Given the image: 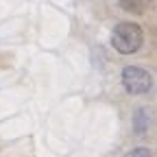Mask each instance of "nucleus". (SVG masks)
Returning a JSON list of instances; mask_svg holds the SVG:
<instances>
[{"label": "nucleus", "mask_w": 157, "mask_h": 157, "mask_svg": "<svg viewBox=\"0 0 157 157\" xmlns=\"http://www.w3.org/2000/svg\"><path fill=\"white\" fill-rule=\"evenodd\" d=\"M142 44H144V31L140 29V24L120 22V24L113 26L111 46L120 52V55H133V52L140 50Z\"/></svg>", "instance_id": "1"}, {"label": "nucleus", "mask_w": 157, "mask_h": 157, "mask_svg": "<svg viewBox=\"0 0 157 157\" xmlns=\"http://www.w3.org/2000/svg\"><path fill=\"white\" fill-rule=\"evenodd\" d=\"M120 81H122V87L137 96V94H148L151 87H153V76L148 74V70L144 68H137V66H127L122 70V76H120Z\"/></svg>", "instance_id": "2"}, {"label": "nucleus", "mask_w": 157, "mask_h": 157, "mask_svg": "<svg viewBox=\"0 0 157 157\" xmlns=\"http://www.w3.org/2000/svg\"><path fill=\"white\" fill-rule=\"evenodd\" d=\"M118 2H120V7H122L124 11H129V13H133V15H140V13H144V11L151 7L153 0H118Z\"/></svg>", "instance_id": "3"}, {"label": "nucleus", "mask_w": 157, "mask_h": 157, "mask_svg": "<svg viewBox=\"0 0 157 157\" xmlns=\"http://www.w3.org/2000/svg\"><path fill=\"white\" fill-rule=\"evenodd\" d=\"M148 124H151L148 111H146V107H140V109L133 113V131L135 133H146Z\"/></svg>", "instance_id": "4"}, {"label": "nucleus", "mask_w": 157, "mask_h": 157, "mask_svg": "<svg viewBox=\"0 0 157 157\" xmlns=\"http://www.w3.org/2000/svg\"><path fill=\"white\" fill-rule=\"evenodd\" d=\"M129 157H153V153H151L148 148H144V146H140V148H133Z\"/></svg>", "instance_id": "5"}]
</instances>
